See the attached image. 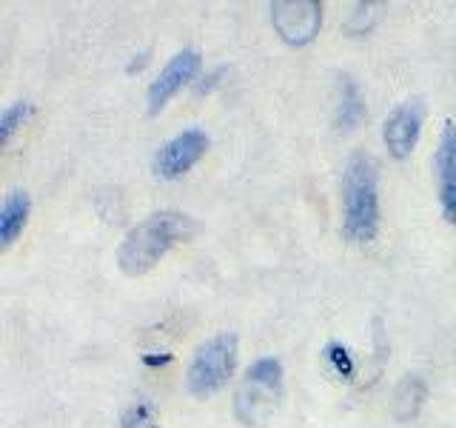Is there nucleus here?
<instances>
[{
    "instance_id": "14",
    "label": "nucleus",
    "mask_w": 456,
    "mask_h": 428,
    "mask_svg": "<svg viewBox=\"0 0 456 428\" xmlns=\"http://www.w3.org/2000/svg\"><path fill=\"white\" fill-rule=\"evenodd\" d=\"M120 428H163L154 417V408L149 403H134L123 411Z\"/></svg>"
},
{
    "instance_id": "13",
    "label": "nucleus",
    "mask_w": 456,
    "mask_h": 428,
    "mask_svg": "<svg viewBox=\"0 0 456 428\" xmlns=\"http://www.w3.org/2000/svg\"><path fill=\"white\" fill-rule=\"evenodd\" d=\"M26 114H28L26 100H14V103H9L4 111H0V146H9L12 135L23 126Z\"/></svg>"
},
{
    "instance_id": "15",
    "label": "nucleus",
    "mask_w": 456,
    "mask_h": 428,
    "mask_svg": "<svg viewBox=\"0 0 456 428\" xmlns=\"http://www.w3.org/2000/svg\"><path fill=\"white\" fill-rule=\"evenodd\" d=\"M325 360L334 366V371L337 374H342V377H351L354 374V363H351V354H348V349H342L339 342H328L325 346Z\"/></svg>"
},
{
    "instance_id": "2",
    "label": "nucleus",
    "mask_w": 456,
    "mask_h": 428,
    "mask_svg": "<svg viewBox=\"0 0 456 428\" xmlns=\"http://www.w3.org/2000/svg\"><path fill=\"white\" fill-rule=\"evenodd\" d=\"M379 232V189L377 163L365 152L348 157L342 171V237L370 243Z\"/></svg>"
},
{
    "instance_id": "7",
    "label": "nucleus",
    "mask_w": 456,
    "mask_h": 428,
    "mask_svg": "<svg viewBox=\"0 0 456 428\" xmlns=\"http://www.w3.org/2000/svg\"><path fill=\"white\" fill-rule=\"evenodd\" d=\"M422 123H425V103L419 97L405 100L399 103L388 118L382 123V140L388 146L394 160H405V157L413 152L422 132Z\"/></svg>"
},
{
    "instance_id": "9",
    "label": "nucleus",
    "mask_w": 456,
    "mask_h": 428,
    "mask_svg": "<svg viewBox=\"0 0 456 428\" xmlns=\"http://www.w3.org/2000/svg\"><path fill=\"white\" fill-rule=\"evenodd\" d=\"M436 194L445 220L456 226V123L445 120L439 135V146L434 154Z\"/></svg>"
},
{
    "instance_id": "6",
    "label": "nucleus",
    "mask_w": 456,
    "mask_h": 428,
    "mask_svg": "<svg viewBox=\"0 0 456 428\" xmlns=\"http://www.w3.org/2000/svg\"><path fill=\"white\" fill-rule=\"evenodd\" d=\"M208 152V135L203 128H183L180 135H175L171 140H166L160 149L154 154V175L163 177V180H177L183 177L185 171H191L200 160H203V154Z\"/></svg>"
},
{
    "instance_id": "10",
    "label": "nucleus",
    "mask_w": 456,
    "mask_h": 428,
    "mask_svg": "<svg viewBox=\"0 0 456 428\" xmlns=\"http://www.w3.org/2000/svg\"><path fill=\"white\" fill-rule=\"evenodd\" d=\"M365 120V97L360 83L351 75H342L337 86V111H334V126L339 132H354L356 126Z\"/></svg>"
},
{
    "instance_id": "12",
    "label": "nucleus",
    "mask_w": 456,
    "mask_h": 428,
    "mask_svg": "<svg viewBox=\"0 0 456 428\" xmlns=\"http://www.w3.org/2000/svg\"><path fill=\"white\" fill-rule=\"evenodd\" d=\"M428 399V383L419 377V374H408L403 377V383L396 385L394 391V399H391V411L399 423H408L413 420L417 414L422 411Z\"/></svg>"
},
{
    "instance_id": "8",
    "label": "nucleus",
    "mask_w": 456,
    "mask_h": 428,
    "mask_svg": "<svg viewBox=\"0 0 456 428\" xmlns=\"http://www.w3.org/2000/svg\"><path fill=\"white\" fill-rule=\"evenodd\" d=\"M200 66H203V57H200L197 49H183V52H177L175 57H171V61L163 66L160 75H157L151 80V86H149V95H146L149 111L151 114L160 111L168 103V100L183 89L185 83L194 80Z\"/></svg>"
},
{
    "instance_id": "1",
    "label": "nucleus",
    "mask_w": 456,
    "mask_h": 428,
    "mask_svg": "<svg viewBox=\"0 0 456 428\" xmlns=\"http://www.w3.org/2000/svg\"><path fill=\"white\" fill-rule=\"evenodd\" d=\"M197 235H200V223L191 214L177 209L154 211L126 232L118 249V266L123 275L140 277L160 263L171 249L180 246V243L194 240Z\"/></svg>"
},
{
    "instance_id": "5",
    "label": "nucleus",
    "mask_w": 456,
    "mask_h": 428,
    "mask_svg": "<svg viewBox=\"0 0 456 428\" xmlns=\"http://www.w3.org/2000/svg\"><path fill=\"white\" fill-rule=\"evenodd\" d=\"M271 23L289 46H308L320 35L322 4L320 0H277L271 4Z\"/></svg>"
},
{
    "instance_id": "4",
    "label": "nucleus",
    "mask_w": 456,
    "mask_h": 428,
    "mask_svg": "<svg viewBox=\"0 0 456 428\" xmlns=\"http://www.w3.org/2000/svg\"><path fill=\"white\" fill-rule=\"evenodd\" d=\"M237 368V334H214L194 349V357L185 368V389L197 399H208L223 391Z\"/></svg>"
},
{
    "instance_id": "11",
    "label": "nucleus",
    "mask_w": 456,
    "mask_h": 428,
    "mask_svg": "<svg viewBox=\"0 0 456 428\" xmlns=\"http://www.w3.org/2000/svg\"><path fill=\"white\" fill-rule=\"evenodd\" d=\"M28 211H32V197L23 189H14L6 194L4 206H0V249H9L28 223Z\"/></svg>"
},
{
    "instance_id": "3",
    "label": "nucleus",
    "mask_w": 456,
    "mask_h": 428,
    "mask_svg": "<svg viewBox=\"0 0 456 428\" xmlns=\"http://www.w3.org/2000/svg\"><path fill=\"white\" fill-rule=\"evenodd\" d=\"M282 397V363L277 357H260L242 374L234 391V417L248 425H265Z\"/></svg>"
}]
</instances>
